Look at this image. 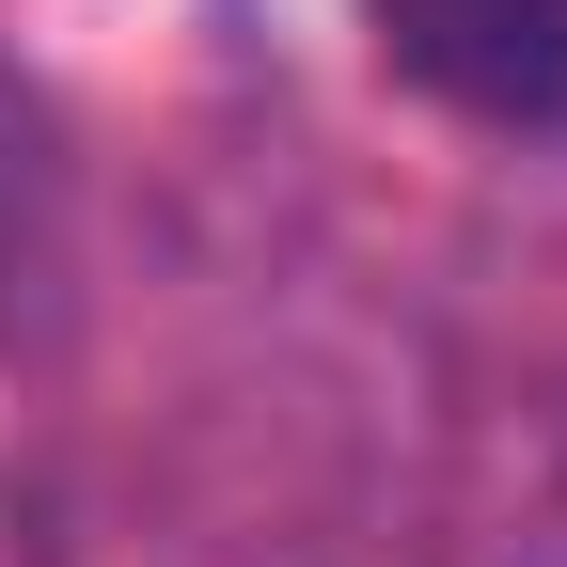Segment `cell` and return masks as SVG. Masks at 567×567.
<instances>
[{
	"label": "cell",
	"mask_w": 567,
	"mask_h": 567,
	"mask_svg": "<svg viewBox=\"0 0 567 567\" xmlns=\"http://www.w3.org/2000/svg\"><path fill=\"white\" fill-rule=\"evenodd\" d=\"M363 32L457 126H505V142L567 126V0H363Z\"/></svg>",
	"instance_id": "6da1fadb"
}]
</instances>
